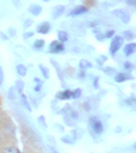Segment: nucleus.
<instances>
[{
    "mask_svg": "<svg viewBox=\"0 0 136 153\" xmlns=\"http://www.w3.org/2000/svg\"><path fill=\"white\" fill-rule=\"evenodd\" d=\"M122 43H124V38L122 36H112L111 44H110V53H111V55H115L117 53V50H120Z\"/></svg>",
    "mask_w": 136,
    "mask_h": 153,
    "instance_id": "f257e3e1",
    "label": "nucleus"
},
{
    "mask_svg": "<svg viewBox=\"0 0 136 153\" xmlns=\"http://www.w3.org/2000/svg\"><path fill=\"white\" fill-rule=\"evenodd\" d=\"M89 124L91 127H92V129L96 132V133H102L103 132V126L101 123V120L98 118H96V117H91L89 118Z\"/></svg>",
    "mask_w": 136,
    "mask_h": 153,
    "instance_id": "f03ea898",
    "label": "nucleus"
},
{
    "mask_svg": "<svg viewBox=\"0 0 136 153\" xmlns=\"http://www.w3.org/2000/svg\"><path fill=\"white\" fill-rule=\"evenodd\" d=\"M113 14L117 18H120V20H122V23H125V24H127L128 22H130V19H131L130 14H128L126 10H122V9L113 10Z\"/></svg>",
    "mask_w": 136,
    "mask_h": 153,
    "instance_id": "7ed1b4c3",
    "label": "nucleus"
},
{
    "mask_svg": "<svg viewBox=\"0 0 136 153\" xmlns=\"http://www.w3.org/2000/svg\"><path fill=\"white\" fill-rule=\"evenodd\" d=\"M63 50H64V47L59 40L50 43V45H49V52L50 53H62Z\"/></svg>",
    "mask_w": 136,
    "mask_h": 153,
    "instance_id": "20e7f679",
    "label": "nucleus"
},
{
    "mask_svg": "<svg viewBox=\"0 0 136 153\" xmlns=\"http://www.w3.org/2000/svg\"><path fill=\"white\" fill-rule=\"evenodd\" d=\"M86 13H87V8L86 6H83V5H81V6L74 8L72 11L69 13V15L71 16H77V15H81V14H86Z\"/></svg>",
    "mask_w": 136,
    "mask_h": 153,
    "instance_id": "39448f33",
    "label": "nucleus"
},
{
    "mask_svg": "<svg viewBox=\"0 0 136 153\" xmlns=\"http://www.w3.org/2000/svg\"><path fill=\"white\" fill-rule=\"evenodd\" d=\"M49 30H50V25H49V23H47V22H44V23H42V24L38 25V33H41V34H47V33H49Z\"/></svg>",
    "mask_w": 136,
    "mask_h": 153,
    "instance_id": "423d86ee",
    "label": "nucleus"
},
{
    "mask_svg": "<svg viewBox=\"0 0 136 153\" xmlns=\"http://www.w3.org/2000/svg\"><path fill=\"white\" fill-rule=\"evenodd\" d=\"M29 13H30L32 15H34V16L39 15L41 13H42V6L37 5V4H33V5H30V6H29Z\"/></svg>",
    "mask_w": 136,
    "mask_h": 153,
    "instance_id": "0eeeda50",
    "label": "nucleus"
},
{
    "mask_svg": "<svg viewBox=\"0 0 136 153\" xmlns=\"http://www.w3.org/2000/svg\"><path fill=\"white\" fill-rule=\"evenodd\" d=\"M135 49H136V45H135V43H130V44H127V45H125L124 48V53L125 55H131L135 53Z\"/></svg>",
    "mask_w": 136,
    "mask_h": 153,
    "instance_id": "6e6552de",
    "label": "nucleus"
},
{
    "mask_svg": "<svg viewBox=\"0 0 136 153\" xmlns=\"http://www.w3.org/2000/svg\"><path fill=\"white\" fill-rule=\"evenodd\" d=\"M63 11H64V6H63V5L54 6V9H53V18H54V19L59 18V16L63 14Z\"/></svg>",
    "mask_w": 136,
    "mask_h": 153,
    "instance_id": "1a4fd4ad",
    "label": "nucleus"
},
{
    "mask_svg": "<svg viewBox=\"0 0 136 153\" xmlns=\"http://www.w3.org/2000/svg\"><path fill=\"white\" fill-rule=\"evenodd\" d=\"M130 79V75L128 74H125V73H119V74H116L115 76V80L117 82V83H122V82H126Z\"/></svg>",
    "mask_w": 136,
    "mask_h": 153,
    "instance_id": "9d476101",
    "label": "nucleus"
},
{
    "mask_svg": "<svg viewBox=\"0 0 136 153\" xmlns=\"http://www.w3.org/2000/svg\"><path fill=\"white\" fill-rule=\"evenodd\" d=\"M71 97H72V92L71 91H63L62 93L57 94V98H59V99H68Z\"/></svg>",
    "mask_w": 136,
    "mask_h": 153,
    "instance_id": "9b49d317",
    "label": "nucleus"
},
{
    "mask_svg": "<svg viewBox=\"0 0 136 153\" xmlns=\"http://www.w3.org/2000/svg\"><path fill=\"white\" fill-rule=\"evenodd\" d=\"M58 40H59L61 43H64V42H67L68 40V34L66 33V31H58Z\"/></svg>",
    "mask_w": 136,
    "mask_h": 153,
    "instance_id": "f8f14e48",
    "label": "nucleus"
},
{
    "mask_svg": "<svg viewBox=\"0 0 136 153\" xmlns=\"http://www.w3.org/2000/svg\"><path fill=\"white\" fill-rule=\"evenodd\" d=\"M20 100H22V104L27 108L28 111H32V107H30V104H29V100H28V98H27V95H24V94H22L20 95Z\"/></svg>",
    "mask_w": 136,
    "mask_h": 153,
    "instance_id": "ddd939ff",
    "label": "nucleus"
},
{
    "mask_svg": "<svg viewBox=\"0 0 136 153\" xmlns=\"http://www.w3.org/2000/svg\"><path fill=\"white\" fill-rule=\"evenodd\" d=\"M91 67H92V64L88 62V60H86V59H82L81 62H80V68L82 69V71H86V69H89Z\"/></svg>",
    "mask_w": 136,
    "mask_h": 153,
    "instance_id": "4468645a",
    "label": "nucleus"
},
{
    "mask_svg": "<svg viewBox=\"0 0 136 153\" xmlns=\"http://www.w3.org/2000/svg\"><path fill=\"white\" fill-rule=\"evenodd\" d=\"M17 72H18L19 75L24 76L25 74H27V68H25L23 64H18V65H17Z\"/></svg>",
    "mask_w": 136,
    "mask_h": 153,
    "instance_id": "2eb2a0df",
    "label": "nucleus"
},
{
    "mask_svg": "<svg viewBox=\"0 0 136 153\" xmlns=\"http://www.w3.org/2000/svg\"><path fill=\"white\" fill-rule=\"evenodd\" d=\"M39 69L42 71V73H43V76L45 79H48L49 78V72H48V68L47 67H44L43 64H39Z\"/></svg>",
    "mask_w": 136,
    "mask_h": 153,
    "instance_id": "dca6fc26",
    "label": "nucleus"
},
{
    "mask_svg": "<svg viewBox=\"0 0 136 153\" xmlns=\"http://www.w3.org/2000/svg\"><path fill=\"white\" fill-rule=\"evenodd\" d=\"M43 45H44V40H43V39H39V40H35V43L33 44V47H34V49H41V48H43Z\"/></svg>",
    "mask_w": 136,
    "mask_h": 153,
    "instance_id": "f3484780",
    "label": "nucleus"
},
{
    "mask_svg": "<svg viewBox=\"0 0 136 153\" xmlns=\"http://www.w3.org/2000/svg\"><path fill=\"white\" fill-rule=\"evenodd\" d=\"M15 87H17V91L18 92H23V89H24V82L23 80H18Z\"/></svg>",
    "mask_w": 136,
    "mask_h": 153,
    "instance_id": "a211bd4d",
    "label": "nucleus"
},
{
    "mask_svg": "<svg viewBox=\"0 0 136 153\" xmlns=\"http://www.w3.org/2000/svg\"><path fill=\"white\" fill-rule=\"evenodd\" d=\"M81 95H82V89H76V91L72 93V97L74 98V99H77V98H80L81 97Z\"/></svg>",
    "mask_w": 136,
    "mask_h": 153,
    "instance_id": "6ab92c4d",
    "label": "nucleus"
},
{
    "mask_svg": "<svg viewBox=\"0 0 136 153\" xmlns=\"http://www.w3.org/2000/svg\"><path fill=\"white\" fill-rule=\"evenodd\" d=\"M4 153H20V152H19V149L15 147H9L4 151Z\"/></svg>",
    "mask_w": 136,
    "mask_h": 153,
    "instance_id": "aec40b11",
    "label": "nucleus"
},
{
    "mask_svg": "<svg viewBox=\"0 0 136 153\" xmlns=\"http://www.w3.org/2000/svg\"><path fill=\"white\" fill-rule=\"evenodd\" d=\"M8 94H9V97H10L11 99H15V89H14V88H10Z\"/></svg>",
    "mask_w": 136,
    "mask_h": 153,
    "instance_id": "412c9836",
    "label": "nucleus"
},
{
    "mask_svg": "<svg viewBox=\"0 0 136 153\" xmlns=\"http://www.w3.org/2000/svg\"><path fill=\"white\" fill-rule=\"evenodd\" d=\"M113 35H115V31H113V30H107L106 34L103 35V36H105V38H112Z\"/></svg>",
    "mask_w": 136,
    "mask_h": 153,
    "instance_id": "4be33fe9",
    "label": "nucleus"
},
{
    "mask_svg": "<svg viewBox=\"0 0 136 153\" xmlns=\"http://www.w3.org/2000/svg\"><path fill=\"white\" fill-rule=\"evenodd\" d=\"M105 60H106V56H105V55H101V56H98V58H97V63H98V64H103V63H105Z\"/></svg>",
    "mask_w": 136,
    "mask_h": 153,
    "instance_id": "5701e85b",
    "label": "nucleus"
},
{
    "mask_svg": "<svg viewBox=\"0 0 136 153\" xmlns=\"http://www.w3.org/2000/svg\"><path fill=\"white\" fill-rule=\"evenodd\" d=\"M62 141H63L64 143H73V141H72V139H71V137H69V136H67V137H63V138H62Z\"/></svg>",
    "mask_w": 136,
    "mask_h": 153,
    "instance_id": "b1692460",
    "label": "nucleus"
},
{
    "mask_svg": "<svg viewBox=\"0 0 136 153\" xmlns=\"http://www.w3.org/2000/svg\"><path fill=\"white\" fill-rule=\"evenodd\" d=\"M4 83V73H3V69L0 67V85Z\"/></svg>",
    "mask_w": 136,
    "mask_h": 153,
    "instance_id": "393cba45",
    "label": "nucleus"
},
{
    "mask_svg": "<svg viewBox=\"0 0 136 153\" xmlns=\"http://www.w3.org/2000/svg\"><path fill=\"white\" fill-rule=\"evenodd\" d=\"M132 36H134L132 33H130V31H125V33H124V36H122V38H128V39H130V38H132Z\"/></svg>",
    "mask_w": 136,
    "mask_h": 153,
    "instance_id": "a878e982",
    "label": "nucleus"
},
{
    "mask_svg": "<svg viewBox=\"0 0 136 153\" xmlns=\"http://www.w3.org/2000/svg\"><path fill=\"white\" fill-rule=\"evenodd\" d=\"M105 73H106V74H112V73H113V68L106 67V68H105Z\"/></svg>",
    "mask_w": 136,
    "mask_h": 153,
    "instance_id": "bb28decb",
    "label": "nucleus"
},
{
    "mask_svg": "<svg viewBox=\"0 0 136 153\" xmlns=\"http://www.w3.org/2000/svg\"><path fill=\"white\" fill-rule=\"evenodd\" d=\"M30 36H33V33H32V31H29V33H25L24 34V39H28V38H30Z\"/></svg>",
    "mask_w": 136,
    "mask_h": 153,
    "instance_id": "cd10ccee",
    "label": "nucleus"
},
{
    "mask_svg": "<svg viewBox=\"0 0 136 153\" xmlns=\"http://www.w3.org/2000/svg\"><path fill=\"white\" fill-rule=\"evenodd\" d=\"M126 3H127L128 5H131V6H135V4H136L135 0H126Z\"/></svg>",
    "mask_w": 136,
    "mask_h": 153,
    "instance_id": "c85d7f7f",
    "label": "nucleus"
},
{
    "mask_svg": "<svg viewBox=\"0 0 136 153\" xmlns=\"http://www.w3.org/2000/svg\"><path fill=\"white\" fill-rule=\"evenodd\" d=\"M41 89H42V84H41V83H39V84H37V85H35V88H34V91H35V92H39V91H41Z\"/></svg>",
    "mask_w": 136,
    "mask_h": 153,
    "instance_id": "c756f323",
    "label": "nucleus"
},
{
    "mask_svg": "<svg viewBox=\"0 0 136 153\" xmlns=\"http://www.w3.org/2000/svg\"><path fill=\"white\" fill-rule=\"evenodd\" d=\"M38 119L41 120V122H42V124H43V126H45V122H44V117H43V116H41L39 118H38Z\"/></svg>",
    "mask_w": 136,
    "mask_h": 153,
    "instance_id": "7c9ffc66",
    "label": "nucleus"
},
{
    "mask_svg": "<svg viewBox=\"0 0 136 153\" xmlns=\"http://www.w3.org/2000/svg\"><path fill=\"white\" fill-rule=\"evenodd\" d=\"M30 24H32V22L30 20H27V22H25V24H24V27L28 28V25H30Z\"/></svg>",
    "mask_w": 136,
    "mask_h": 153,
    "instance_id": "2f4dec72",
    "label": "nucleus"
},
{
    "mask_svg": "<svg viewBox=\"0 0 136 153\" xmlns=\"http://www.w3.org/2000/svg\"><path fill=\"white\" fill-rule=\"evenodd\" d=\"M125 68H132V65L130 64V63H125Z\"/></svg>",
    "mask_w": 136,
    "mask_h": 153,
    "instance_id": "473e14b6",
    "label": "nucleus"
},
{
    "mask_svg": "<svg viewBox=\"0 0 136 153\" xmlns=\"http://www.w3.org/2000/svg\"><path fill=\"white\" fill-rule=\"evenodd\" d=\"M34 82H35L37 84H38V83H39V79H38V78H34Z\"/></svg>",
    "mask_w": 136,
    "mask_h": 153,
    "instance_id": "72a5a7b5",
    "label": "nucleus"
},
{
    "mask_svg": "<svg viewBox=\"0 0 136 153\" xmlns=\"http://www.w3.org/2000/svg\"><path fill=\"white\" fill-rule=\"evenodd\" d=\"M43 1H48V0H43Z\"/></svg>",
    "mask_w": 136,
    "mask_h": 153,
    "instance_id": "f704fd0d",
    "label": "nucleus"
},
{
    "mask_svg": "<svg viewBox=\"0 0 136 153\" xmlns=\"http://www.w3.org/2000/svg\"><path fill=\"white\" fill-rule=\"evenodd\" d=\"M53 153H57V152H56V151H54V152H53Z\"/></svg>",
    "mask_w": 136,
    "mask_h": 153,
    "instance_id": "c9c22d12",
    "label": "nucleus"
}]
</instances>
